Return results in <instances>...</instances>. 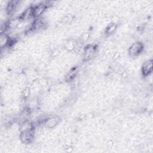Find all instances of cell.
<instances>
[{"mask_svg": "<svg viewBox=\"0 0 153 153\" xmlns=\"http://www.w3.org/2000/svg\"><path fill=\"white\" fill-rule=\"evenodd\" d=\"M97 46L94 44L87 45L83 51V59L85 61L90 60L94 56L97 52Z\"/></svg>", "mask_w": 153, "mask_h": 153, "instance_id": "cell-1", "label": "cell"}, {"mask_svg": "<svg viewBox=\"0 0 153 153\" xmlns=\"http://www.w3.org/2000/svg\"><path fill=\"white\" fill-rule=\"evenodd\" d=\"M144 49L143 43L139 41L133 43L128 48V54L131 56H136L139 55Z\"/></svg>", "mask_w": 153, "mask_h": 153, "instance_id": "cell-2", "label": "cell"}, {"mask_svg": "<svg viewBox=\"0 0 153 153\" xmlns=\"http://www.w3.org/2000/svg\"><path fill=\"white\" fill-rule=\"evenodd\" d=\"M35 136L34 130L20 132V139L25 144H29L33 140Z\"/></svg>", "mask_w": 153, "mask_h": 153, "instance_id": "cell-3", "label": "cell"}, {"mask_svg": "<svg viewBox=\"0 0 153 153\" xmlns=\"http://www.w3.org/2000/svg\"><path fill=\"white\" fill-rule=\"evenodd\" d=\"M47 8V4L43 2L39 3L36 5H33V7H32L33 18L36 19V18L41 17L42 14L46 10Z\"/></svg>", "mask_w": 153, "mask_h": 153, "instance_id": "cell-4", "label": "cell"}, {"mask_svg": "<svg viewBox=\"0 0 153 153\" xmlns=\"http://www.w3.org/2000/svg\"><path fill=\"white\" fill-rule=\"evenodd\" d=\"M153 70V64L152 60L149 59L145 61L142 65L141 71L142 74L144 76H147L149 75Z\"/></svg>", "mask_w": 153, "mask_h": 153, "instance_id": "cell-5", "label": "cell"}, {"mask_svg": "<svg viewBox=\"0 0 153 153\" xmlns=\"http://www.w3.org/2000/svg\"><path fill=\"white\" fill-rule=\"evenodd\" d=\"M60 119L58 116H52L45 119L44 125L48 128L55 127L60 122Z\"/></svg>", "mask_w": 153, "mask_h": 153, "instance_id": "cell-6", "label": "cell"}, {"mask_svg": "<svg viewBox=\"0 0 153 153\" xmlns=\"http://www.w3.org/2000/svg\"><path fill=\"white\" fill-rule=\"evenodd\" d=\"M34 124L29 120H24L21 122L19 125V131L20 132L26 131L29 130H34Z\"/></svg>", "mask_w": 153, "mask_h": 153, "instance_id": "cell-7", "label": "cell"}, {"mask_svg": "<svg viewBox=\"0 0 153 153\" xmlns=\"http://www.w3.org/2000/svg\"><path fill=\"white\" fill-rule=\"evenodd\" d=\"M19 1H11L8 2L7 4L6 7V12L8 15L11 16L13 15L15 11L16 10L18 5H19Z\"/></svg>", "mask_w": 153, "mask_h": 153, "instance_id": "cell-8", "label": "cell"}, {"mask_svg": "<svg viewBox=\"0 0 153 153\" xmlns=\"http://www.w3.org/2000/svg\"><path fill=\"white\" fill-rule=\"evenodd\" d=\"M19 18L22 21H25L29 20L32 18H33V8L32 7H30L27 8H26L19 17Z\"/></svg>", "mask_w": 153, "mask_h": 153, "instance_id": "cell-9", "label": "cell"}, {"mask_svg": "<svg viewBox=\"0 0 153 153\" xmlns=\"http://www.w3.org/2000/svg\"><path fill=\"white\" fill-rule=\"evenodd\" d=\"M78 73V68L76 67H74L72 68L67 74L65 76V80L67 82H72Z\"/></svg>", "mask_w": 153, "mask_h": 153, "instance_id": "cell-10", "label": "cell"}, {"mask_svg": "<svg viewBox=\"0 0 153 153\" xmlns=\"http://www.w3.org/2000/svg\"><path fill=\"white\" fill-rule=\"evenodd\" d=\"M21 22H22V20L19 17L10 19L9 20H8L7 22L8 29H16L17 27H18L19 26Z\"/></svg>", "mask_w": 153, "mask_h": 153, "instance_id": "cell-11", "label": "cell"}, {"mask_svg": "<svg viewBox=\"0 0 153 153\" xmlns=\"http://www.w3.org/2000/svg\"><path fill=\"white\" fill-rule=\"evenodd\" d=\"M76 44L75 41L73 39L68 40L64 44V48L69 51L74 50L76 48Z\"/></svg>", "mask_w": 153, "mask_h": 153, "instance_id": "cell-12", "label": "cell"}, {"mask_svg": "<svg viewBox=\"0 0 153 153\" xmlns=\"http://www.w3.org/2000/svg\"><path fill=\"white\" fill-rule=\"evenodd\" d=\"M117 28V24L114 23V22H112L111 23H109L106 27L105 32L106 35H111L112 33H114V32L115 31V30Z\"/></svg>", "mask_w": 153, "mask_h": 153, "instance_id": "cell-13", "label": "cell"}, {"mask_svg": "<svg viewBox=\"0 0 153 153\" xmlns=\"http://www.w3.org/2000/svg\"><path fill=\"white\" fill-rule=\"evenodd\" d=\"M90 37V34L88 32H85L81 36V42L82 43H85L87 42Z\"/></svg>", "mask_w": 153, "mask_h": 153, "instance_id": "cell-14", "label": "cell"}, {"mask_svg": "<svg viewBox=\"0 0 153 153\" xmlns=\"http://www.w3.org/2000/svg\"><path fill=\"white\" fill-rule=\"evenodd\" d=\"M59 54H60V51H59V50L57 47H55V48H53V49H51V56H52V57H57Z\"/></svg>", "mask_w": 153, "mask_h": 153, "instance_id": "cell-15", "label": "cell"}, {"mask_svg": "<svg viewBox=\"0 0 153 153\" xmlns=\"http://www.w3.org/2000/svg\"><path fill=\"white\" fill-rule=\"evenodd\" d=\"M72 16L71 15H69H69H67V16H65V17L63 18V19H62V22L66 23L70 22L72 21Z\"/></svg>", "mask_w": 153, "mask_h": 153, "instance_id": "cell-16", "label": "cell"}, {"mask_svg": "<svg viewBox=\"0 0 153 153\" xmlns=\"http://www.w3.org/2000/svg\"><path fill=\"white\" fill-rule=\"evenodd\" d=\"M29 93H30V90L29 88L26 87L23 91V96L24 98L26 99L28 97V96H29Z\"/></svg>", "mask_w": 153, "mask_h": 153, "instance_id": "cell-17", "label": "cell"}]
</instances>
